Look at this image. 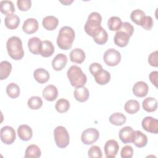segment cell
Wrapping results in <instances>:
<instances>
[{"label":"cell","mask_w":158,"mask_h":158,"mask_svg":"<svg viewBox=\"0 0 158 158\" xmlns=\"http://www.w3.org/2000/svg\"><path fill=\"white\" fill-rule=\"evenodd\" d=\"M1 139L6 144H12L16 138L15 130L10 126H4L1 129Z\"/></svg>","instance_id":"ba28073f"},{"label":"cell","mask_w":158,"mask_h":158,"mask_svg":"<svg viewBox=\"0 0 158 158\" xmlns=\"http://www.w3.org/2000/svg\"><path fill=\"white\" fill-rule=\"evenodd\" d=\"M102 17L101 14L97 12H91L88 17L87 21L86 22L84 30L85 32L90 36H93L94 32L101 27Z\"/></svg>","instance_id":"277c9868"},{"label":"cell","mask_w":158,"mask_h":158,"mask_svg":"<svg viewBox=\"0 0 158 158\" xmlns=\"http://www.w3.org/2000/svg\"><path fill=\"white\" fill-rule=\"evenodd\" d=\"M132 90L136 96L143 98L147 95L149 91V86L146 82L139 81L135 83Z\"/></svg>","instance_id":"7c38bea8"},{"label":"cell","mask_w":158,"mask_h":158,"mask_svg":"<svg viewBox=\"0 0 158 158\" xmlns=\"http://www.w3.org/2000/svg\"><path fill=\"white\" fill-rule=\"evenodd\" d=\"M61 3H62V4H64V5H69V4H70L72 2H73V1L72 0H71V1H69V0H66V1H60Z\"/></svg>","instance_id":"7dc6e473"},{"label":"cell","mask_w":158,"mask_h":158,"mask_svg":"<svg viewBox=\"0 0 158 158\" xmlns=\"http://www.w3.org/2000/svg\"><path fill=\"white\" fill-rule=\"evenodd\" d=\"M102 65L97 62H93L91 64H90L89 67V70L90 73H91V75L93 76L95 73H96L98 71H99L100 70L102 69Z\"/></svg>","instance_id":"f6af8a7d"},{"label":"cell","mask_w":158,"mask_h":158,"mask_svg":"<svg viewBox=\"0 0 158 158\" xmlns=\"http://www.w3.org/2000/svg\"><path fill=\"white\" fill-rule=\"evenodd\" d=\"M67 63V57L66 55L59 53L57 54L52 60V66L54 70L59 71L62 70Z\"/></svg>","instance_id":"4fadbf2b"},{"label":"cell","mask_w":158,"mask_h":158,"mask_svg":"<svg viewBox=\"0 0 158 158\" xmlns=\"http://www.w3.org/2000/svg\"><path fill=\"white\" fill-rule=\"evenodd\" d=\"M17 134L19 137L23 141H27L30 140L33 136L31 128L25 124L20 125L17 128Z\"/></svg>","instance_id":"e0dca14e"},{"label":"cell","mask_w":158,"mask_h":158,"mask_svg":"<svg viewBox=\"0 0 158 158\" xmlns=\"http://www.w3.org/2000/svg\"><path fill=\"white\" fill-rule=\"evenodd\" d=\"M99 137V131L94 128H89L85 130L81 135V139L86 145L94 143Z\"/></svg>","instance_id":"52a82bcc"},{"label":"cell","mask_w":158,"mask_h":158,"mask_svg":"<svg viewBox=\"0 0 158 158\" xmlns=\"http://www.w3.org/2000/svg\"><path fill=\"white\" fill-rule=\"evenodd\" d=\"M33 77L35 80L40 83H46L50 77L49 72L43 68H38L33 72Z\"/></svg>","instance_id":"d4e9b609"},{"label":"cell","mask_w":158,"mask_h":158,"mask_svg":"<svg viewBox=\"0 0 158 158\" xmlns=\"http://www.w3.org/2000/svg\"><path fill=\"white\" fill-rule=\"evenodd\" d=\"M75 99L79 102H83L88 100L89 96V92L87 88L85 86L77 87L73 93Z\"/></svg>","instance_id":"603a6c76"},{"label":"cell","mask_w":158,"mask_h":158,"mask_svg":"<svg viewBox=\"0 0 158 158\" xmlns=\"http://www.w3.org/2000/svg\"><path fill=\"white\" fill-rule=\"evenodd\" d=\"M142 107L143 109L148 112H154L156 110L157 108V101L154 98H146L142 102Z\"/></svg>","instance_id":"4316f807"},{"label":"cell","mask_w":158,"mask_h":158,"mask_svg":"<svg viewBox=\"0 0 158 158\" xmlns=\"http://www.w3.org/2000/svg\"><path fill=\"white\" fill-rule=\"evenodd\" d=\"M54 137L55 143L59 148H65L69 144V133L67 129L63 126H57L54 129Z\"/></svg>","instance_id":"5b68a950"},{"label":"cell","mask_w":158,"mask_h":158,"mask_svg":"<svg viewBox=\"0 0 158 158\" xmlns=\"http://www.w3.org/2000/svg\"><path fill=\"white\" fill-rule=\"evenodd\" d=\"M126 116L120 112H115L109 117V122L112 125L120 126L126 122Z\"/></svg>","instance_id":"1f68e13d"},{"label":"cell","mask_w":158,"mask_h":158,"mask_svg":"<svg viewBox=\"0 0 158 158\" xmlns=\"http://www.w3.org/2000/svg\"><path fill=\"white\" fill-rule=\"evenodd\" d=\"M6 93L11 98H17L20 93V89L18 85L15 83H10L6 87Z\"/></svg>","instance_id":"d590c367"},{"label":"cell","mask_w":158,"mask_h":158,"mask_svg":"<svg viewBox=\"0 0 158 158\" xmlns=\"http://www.w3.org/2000/svg\"><path fill=\"white\" fill-rule=\"evenodd\" d=\"M135 131L129 126L124 127L119 131L118 136L120 140L125 144L133 143L135 137Z\"/></svg>","instance_id":"8fae6325"},{"label":"cell","mask_w":158,"mask_h":158,"mask_svg":"<svg viewBox=\"0 0 158 158\" xmlns=\"http://www.w3.org/2000/svg\"><path fill=\"white\" fill-rule=\"evenodd\" d=\"M119 149V144L115 139H109L104 145V152L107 158H115Z\"/></svg>","instance_id":"30bf717a"},{"label":"cell","mask_w":158,"mask_h":158,"mask_svg":"<svg viewBox=\"0 0 158 158\" xmlns=\"http://www.w3.org/2000/svg\"><path fill=\"white\" fill-rule=\"evenodd\" d=\"M88 156L90 158H101L102 154L101 148L98 146H92L88 151Z\"/></svg>","instance_id":"f35d334b"},{"label":"cell","mask_w":158,"mask_h":158,"mask_svg":"<svg viewBox=\"0 0 158 158\" xmlns=\"http://www.w3.org/2000/svg\"><path fill=\"white\" fill-rule=\"evenodd\" d=\"M0 10L2 14L7 15L13 14L15 9L11 1H1L0 2Z\"/></svg>","instance_id":"d6a6232c"},{"label":"cell","mask_w":158,"mask_h":158,"mask_svg":"<svg viewBox=\"0 0 158 158\" xmlns=\"http://www.w3.org/2000/svg\"><path fill=\"white\" fill-rule=\"evenodd\" d=\"M157 54H158V51H155L149 54L148 57V62L150 64V65L155 67H157L158 66Z\"/></svg>","instance_id":"ee69618b"},{"label":"cell","mask_w":158,"mask_h":158,"mask_svg":"<svg viewBox=\"0 0 158 158\" xmlns=\"http://www.w3.org/2000/svg\"><path fill=\"white\" fill-rule=\"evenodd\" d=\"M146 16L144 12L141 9H135L133 10L130 14L131 20L136 25L141 26V24Z\"/></svg>","instance_id":"836d02e7"},{"label":"cell","mask_w":158,"mask_h":158,"mask_svg":"<svg viewBox=\"0 0 158 158\" xmlns=\"http://www.w3.org/2000/svg\"><path fill=\"white\" fill-rule=\"evenodd\" d=\"M86 55L83 50L80 48H75L70 52V59L72 62L81 64L85 59Z\"/></svg>","instance_id":"7402d4cb"},{"label":"cell","mask_w":158,"mask_h":158,"mask_svg":"<svg viewBox=\"0 0 158 158\" xmlns=\"http://www.w3.org/2000/svg\"><path fill=\"white\" fill-rule=\"evenodd\" d=\"M42 41L38 37H32L28 41V47L29 51L33 54H40Z\"/></svg>","instance_id":"484cf974"},{"label":"cell","mask_w":158,"mask_h":158,"mask_svg":"<svg viewBox=\"0 0 158 158\" xmlns=\"http://www.w3.org/2000/svg\"><path fill=\"white\" fill-rule=\"evenodd\" d=\"M67 75L72 86L75 88L84 86L87 81L86 75L77 65H72L68 69Z\"/></svg>","instance_id":"3957f363"},{"label":"cell","mask_w":158,"mask_h":158,"mask_svg":"<svg viewBox=\"0 0 158 158\" xmlns=\"http://www.w3.org/2000/svg\"><path fill=\"white\" fill-rule=\"evenodd\" d=\"M95 81L100 85H104L109 82L110 80V73L103 69L98 71L94 75Z\"/></svg>","instance_id":"ffe728a7"},{"label":"cell","mask_w":158,"mask_h":158,"mask_svg":"<svg viewBox=\"0 0 158 158\" xmlns=\"http://www.w3.org/2000/svg\"><path fill=\"white\" fill-rule=\"evenodd\" d=\"M59 24V20L53 15H48L43 19V27L47 30L52 31L55 30Z\"/></svg>","instance_id":"44dd1931"},{"label":"cell","mask_w":158,"mask_h":158,"mask_svg":"<svg viewBox=\"0 0 158 158\" xmlns=\"http://www.w3.org/2000/svg\"><path fill=\"white\" fill-rule=\"evenodd\" d=\"M6 48L9 56L12 59L19 60L23 57L24 51L22 42L18 36H13L9 38L6 43Z\"/></svg>","instance_id":"7a4b0ae2"},{"label":"cell","mask_w":158,"mask_h":158,"mask_svg":"<svg viewBox=\"0 0 158 158\" xmlns=\"http://www.w3.org/2000/svg\"><path fill=\"white\" fill-rule=\"evenodd\" d=\"M28 106L30 107V109L33 110H37L41 108V107L43 105V100L42 99L36 96H31L30 98L27 102Z\"/></svg>","instance_id":"74e56055"},{"label":"cell","mask_w":158,"mask_h":158,"mask_svg":"<svg viewBox=\"0 0 158 158\" xmlns=\"http://www.w3.org/2000/svg\"><path fill=\"white\" fill-rule=\"evenodd\" d=\"M122 24L121 19L117 16L110 17L107 21V27L110 31H118Z\"/></svg>","instance_id":"e575fe53"},{"label":"cell","mask_w":158,"mask_h":158,"mask_svg":"<svg viewBox=\"0 0 158 158\" xmlns=\"http://www.w3.org/2000/svg\"><path fill=\"white\" fill-rule=\"evenodd\" d=\"M118 30H121V31H123L127 33L131 37L134 31V27L132 25H131L130 23L125 22L122 23L121 27L120 28V29Z\"/></svg>","instance_id":"7bdbcfd3"},{"label":"cell","mask_w":158,"mask_h":158,"mask_svg":"<svg viewBox=\"0 0 158 158\" xmlns=\"http://www.w3.org/2000/svg\"><path fill=\"white\" fill-rule=\"evenodd\" d=\"M130 38V35L127 33L121 30H118L114 36V41L117 46L122 48L128 44Z\"/></svg>","instance_id":"2e32d148"},{"label":"cell","mask_w":158,"mask_h":158,"mask_svg":"<svg viewBox=\"0 0 158 158\" xmlns=\"http://www.w3.org/2000/svg\"><path fill=\"white\" fill-rule=\"evenodd\" d=\"M54 52V46L51 41L49 40L42 41L40 54L44 57L51 56Z\"/></svg>","instance_id":"ac0fdd59"},{"label":"cell","mask_w":158,"mask_h":158,"mask_svg":"<svg viewBox=\"0 0 158 158\" xmlns=\"http://www.w3.org/2000/svg\"><path fill=\"white\" fill-rule=\"evenodd\" d=\"M75 33L72 28L68 26L62 27L57 37V44L63 50H68L72 46L75 40Z\"/></svg>","instance_id":"6da1fadb"},{"label":"cell","mask_w":158,"mask_h":158,"mask_svg":"<svg viewBox=\"0 0 158 158\" xmlns=\"http://www.w3.org/2000/svg\"><path fill=\"white\" fill-rule=\"evenodd\" d=\"M70 104L68 100L64 98H60L58 99L55 104V108L56 110L59 113H64L69 110Z\"/></svg>","instance_id":"8d00e7d4"},{"label":"cell","mask_w":158,"mask_h":158,"mask_svg":"<svg viewBox=\"0 0 158 158\" xmlns=\"http://www.w3.org/2000/svg\"><path fill=\"white\" fill-rule=\"evenodd\" d=\"M133 154V149L131 146L127 145L122 148L120 156L122 158H131Z\"/></svg>","instance_id":"60d3db41"},{"label":"cell","mask_w":158,"mask_h":158,"mask_svg":"<svg viewBox=\"0 0 158 158\" xmlns=\"http://www.w3.org/2000/svg\"><path fill=\"white\" fill-rule=\"evenodd\" d=\"M12 70L11 64L7 61L3 60L0 63V80H3L6 79Z\"/></svg>","instance_id":"f546056e"},{"label":"cell","mask_w":158,"mask_h":158,"mask_svg":"<svg viewBox=\"0 0 158 158\" xmlns=\"http://www.w3.org/2000/svg\"><path fill=\"white\" fill-rule=\"evenodd\" d=\"M92 37L95 43L98 44L102 45L107 41L108 34L106 30L101 27L94 32Z\"/></svg>","instance_id":"d6986e66"},{"label":"cell","mask_w":158,"mask_h":158,"mask_svg":"<svg viewBox=\"0 0 158 158\" xmlns=\"http://www.w3.org/2000/svg\"><path fill=\"white\" fill-rule=\"evenodd\" d=\"M20 23V19L19 16L14 14L7 15L4 19V24L6 27L10 29L14 30L17 28Z\"/></svg>","instance_id":"cb8c5ba5"},{"label":"cell","mask_w":158,"mask_h":158,"mask_svg":"<svg viewBox=\"0 0 158 158\" xmlns=\"http://www.w3.org/2000/svg\"><path fill=\"white\" fill-rule=\"evenodd\" d=\"M142 127L144 130L151 133H158V120L152 117H146L142 120Z\"/></svg>","instance_id":"9c48e42d"},{"label":"cell","mask_w":158,"mask_h":158,"mask_svg":"<svg viewBox=\"0 0 158 158\" xmlns=\"http://www.w3.org/2000/svg\"><path fill=\"white\" fill-rule=\"evenodd\" d=\"M103 60L106 64L114 67L117 65L121 60L120 52L113 48L107 49L104 54Z\"/></svg>","instance_id":"8992f818"},{"label":"cell","mask_w":158,"mask_h":158,"mask_svg":"<svg viewBox=\"0 0 158 158\" xmlns=\"http://www.w3.org/2000/svg\"><path fill=\"white\" fill-rule=\"evenodd\" d=\"M139 103L138 101L134 99L127 101L124 106L125 110L130 114H134L136 113L139 110Z\"/></svg>","instance_id":"4dcf8cb0"},{"label":"cell","mask_w":158,"mask_h":158,"mask_svg":"<svg viewBox=\"0 0 158 158\" xmlns=\"http://www.w3.org/2000/svg\"><path fill=\"white\" fill-rule=\"evenodd\" d=\"M17 5L20 10L27 11L31 7V1L30 0H18Z\"/></svg>","instance_id":"ab89813d"},{"label":"cell","mask_w":158,"mask_h":158,"mask_svg":"<svg viewBox=\"0 0 158 158\" xmlns=\"http://www.w3.org/2000/svg\"><path fill=\"white\" fill-rule=\"evenodd\" d=\"M41 155V149L36 144L29 145L25 152V157L26 158H38L40 157Z\"/></svg>","instance_id":"f1b7e54d"},{"label":"cell","mask_w":158,"mask_h":158,"mask_svg":"<svg viewBox=\"0 0 158 158\" xmlns=\"http://www.w3.org/2000/svg\"><path fill=\"white\" fill-rule=\"evenodd\" d=\"M38 22L36 19L28 18L24 21L22 30L27 34H32L38 30Z\"/></svg>","instance_id":"5bb4252c"},{"label":"cell","mask_w":158,"mask_h":158,"mask_svg":"<svg viewBox=\"0 0 158 158\" xmlns=\"http://www.w3.org/2000/svg\"><path fill=\"white\" fill-rule=\"evenodd\" d=\"M133 143L138 148L144 147L148 143L147 136L139 130H136Z\"/></svg>","instance_id":"83f0119b"},{"label":"cell","mask_w":158,"mask_h":158,"mask_svg":"<svg viewBox=\"0 0 158 158\" xmlns=\"http://www.w3.org/2000/svg\"><path fill=\"white\" fill-rule=\"evenodd\" d=\"M58 96V90L53 85L46 86L43 91V97L48 101H53Z\"/></svg>","instance_id":"9a60e30c"},{"label":"cell","mask_w":158,"mask_h":158,"mask_svg":"<svg viewBox=\"0 0 158 158\" xmlns=\"http://www.w3.org/2000/svg\"><path fill=\"white\" fill-rule=\"evenodd\" d=\"M149 80L151 82L156 86L157 87V78H158V72L153 71L151 72L149 74Z\"/></svg>","instance_id":"bcb514c9"},{"label":"cell","mask_w":158,"mask_h":158,"mask_svg":"<svg viewBox=\"0 0 158 158\" xmlns=\"http://www.w3.org/2000/svg\"><path fill=\"white\" fill-rule=\"evenodd\" d=\"M154 22L151 16H145L141 24V27H142L144 29L146 30H150L153 27Z\"/></svg>","instance_id":"b9f144b4"}]
</instances>
